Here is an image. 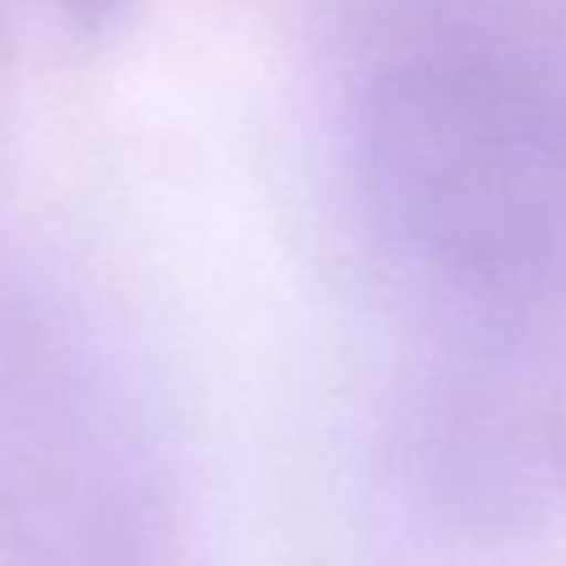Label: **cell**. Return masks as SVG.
<instances>
[{
    "instance_id": "6da1fadb",
    "label": "cell",
    "mask_w": 566,
    "mask_h": 566,
    "mask_svg": "<svg viewBox=\"0 0 566 566\" xmlns=\"http://www.w3.org/2000/svg\"><path fill=\"white\" fill-rule=\"evenodd\" d=\"M355 132L405 247L485 274L566 266V23L532 0H394Z\"/></svg>"
}]
</instances>
